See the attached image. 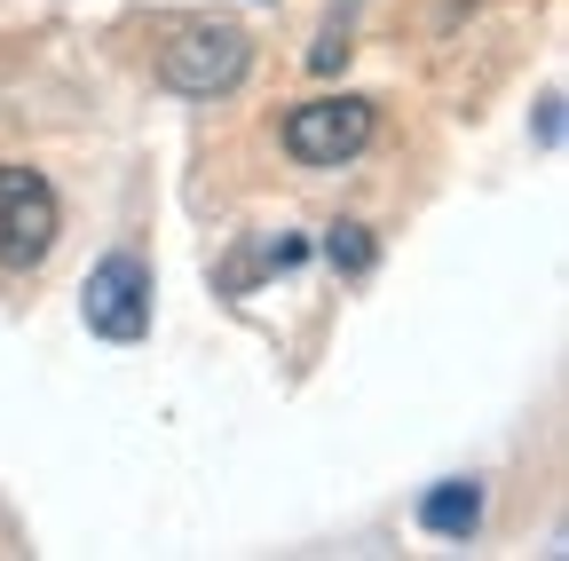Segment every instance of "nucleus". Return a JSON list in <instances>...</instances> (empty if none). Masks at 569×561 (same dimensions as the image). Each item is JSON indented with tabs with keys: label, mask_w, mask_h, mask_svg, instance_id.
<instances>
[{
	"label": "nucleus",
	"mask_w": 569,
	"mask_h": 561,
	"mask_svg": "<svg viewBox=\"0 0 569 561\" xmlns=\"http://www.w3.org/2000/svg\"><path fill=\"white\" fill-rule=\"evenodd\" d=\"M246 63H253L246 24L198 17V24H182V32L159 48V80H167L174 96H230V88L246 80Z\"/></svg>",
	"instance_id": "1"
},
{
	"label": "nucleus",
	"mask_w": 569,
	"mask_h": 561,
	"mask_svg": "<svg viewBox=\"0 0 569 561\" xmlns=\"http://www.w3.org/2000/svg\"><path fill=\"white\" fill-rule=\"evenodd\" d=\"M372 134H380V111L365 96H317V103L284 111V151H293V167H317V174L348 167Z\"/></svg>",
	"instance_id": "2"
},
{
	"label": "nucleus",
	"mask_w": 569,
	"mask_h": 561,
	"mask_svg": "<svg viewBox=\"0 0 569 561\" xmlns=\"http://www.w3.org/2000/svg\"><path fill=\"white\" fill-rule=\"evenodd\" d=\"M80 317H88L96 340L134 348L142 332H151V261L142 253H103L88 269V285H80Z\"/></svg>",
	"instance_id": "3"
},
{
	"label": "nucleus",
	"mask_w": 569,
	"mask_h": 561,
	"mask_svg": "<svg viewBox=\"0 0 569 561\" xmlns=\"http://www.w3.org/2000/svg\"><path fill=\"white\" fill-rule=\"evenodd\" d=\"M56 230H63V206H56L48 174L0 167V261H9V269H40L56 253Z\"/></svg>",
	"instance_id": "4"
},
{
	"label": "nucleus",
	"mask_w": 569,
	"mask_h": 561,
	"mask_svg": "<svg viewBox=\"0 0 569 561\" xmlns=\"http://www.w3.org/2000/svg\"><path fill=\"white\" fill-rule=\"evenodd\" d=\"M482 522V482H436L419 499V530H436V538H475Z\"/></svg>",
	"instance_id": "5"
},
{
	"label": "nucleus",
	"mask_w": 569,
	"mask_h": 561,
	"mask_svg": "<svg viewBox=\"0 0 569 561\" xmlns=\"http://www.w3.org/2000/svg\"><path fill=\"white\" fill-rule=\"evenodd\" d=\"M325 253H332V269H348V277H365V269H372V230H365V222H332Z\"/></svg>",
	"instance_id": "6"
},
{
	"label": "nucleus",
	"mask_w": 569,
	"mask_h": 561,
	"mask_svg": "<svg viewBox=\"0 0 569 561\" xmlns=\"http://www.w3.org/2000/svg\"><path fill=\"white\" fill-rule=\"evenodd\" d=\"M538 134H546V143H561V96H546V111H538Z\"/></svg>",
	"instance_id": "7"
}]
</instances>
